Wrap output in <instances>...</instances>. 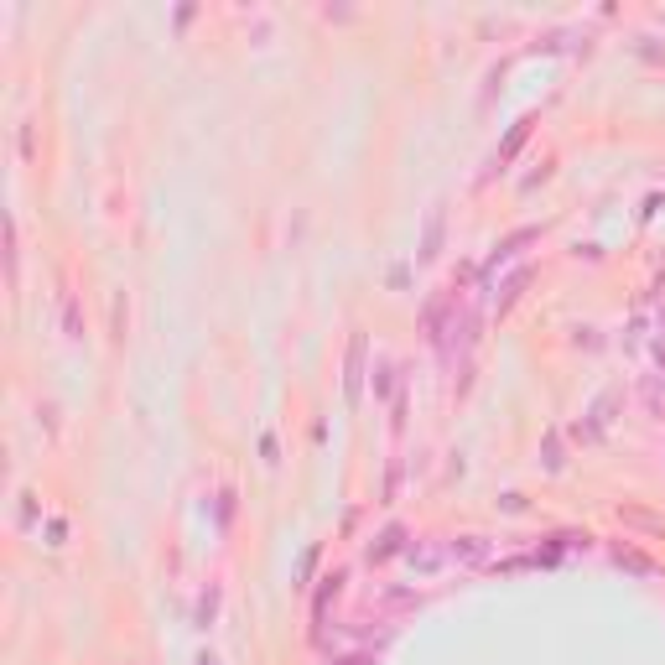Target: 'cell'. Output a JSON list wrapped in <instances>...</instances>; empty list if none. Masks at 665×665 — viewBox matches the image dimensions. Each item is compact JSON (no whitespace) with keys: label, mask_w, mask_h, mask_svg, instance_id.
Here are the masks:
<instances>
[{"label":"cell","mask_w":665,"mask_h":665,"mask_svg":"<svg viewBox=\"0 0 665 665\" xmlns=\"http://www.w3.org/2000/svg\"><path fill=\"white\" fill-rule=\"evenodd\" d=\"M390 551H401V530H385V536H380V546H369V556H375V562H385Z\"/></svg>","instance_id":"1"}]
</instances>
